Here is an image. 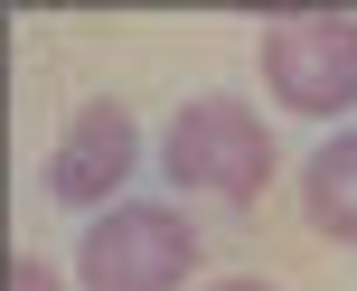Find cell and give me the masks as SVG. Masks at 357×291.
I'll return each instance as SVG.
<instances>
[{"mask_svg":"<svg viewBox=\"0 0 357 291\" xmlns=\"http://www.w3.org/2000/svg\"><path fill=\"white\" fill-rule=\"evenodd\" d=\"M160 169L188 198H216V207H254L273 188V123L235 94H188L160 132Z\"/></svg>","mask_w":357,"mask_h":291,"instance_id":"6da1fadb","label":"cell"},{"mask_svg":"<svg viewBox=\"0 0 357 291\" xmlns=\"http://www.w3.org/2000/svg\"><path fill=\"white\" fill-rule=\"evenodd\" d=\"M197 273V226L160 198H123L85 226L75 244V282L85 291H188Z\"/></svg>","mask_w":357,"mask_h":291,"instance_id":"7a4b0ae2","label":"cell"},{"mask_svg":"<svg viewBox=\"0 0 357 291\" xmlns=\"http://www.w3.org/2000/svg\"><path fill=\"white\" fill-rule=\"evenodd\" d=\"M254 66H264V94L282 113H301V123H339L357 104V19L348 10H310V19H273L264 47H254Z\"/></svg>","mask_w":357,"mask_h":291,"instance_id":"3957f363","label":"cell"},{"mask_svg":"<svg viewBox=\"0 0 357 291\" xmlns=\"http://www.w3.org/2000/svg\"><path fill=\"white\" fill-rule=\"evenodd\" d=\"M132 160H142V123H132V104L94 94V104H75L66 141H56L47 169H38V188H47L56 207H123Z\"/></svg>","mask_w":357,"mask_h":291,"instance_id":"277c9868","label":"cell"},{"mask_svg":"<svg viewBox=\"0 0 357 291\" xmlns=\"http://www.w3.org/2000/svg\"><path fill=\"white\" fill-rule=\"evenodd\" d=\"M301 217H310V235L357 254V132H329L301 160Z\"/></svg>","mask_w":357,"mask_h":291,"instance_id":"5b68a950","label":"cell"},{"mask_svg":"<svg viewBox=\"0 0 357 291\" xmlns=\"http://www.w3.org/2000/svg\"><path fill=\"white\" fill-rule=\"evenodd\" d=\"M10 291H66L47 254H10Z\"/></svg>","mask_w":357,"mask_h":291,"instance_id":"8992f818","label":"cell"},{"mask_svg":"<svg viewBox=\"0 0 357 291\" xmlns=\"http://www.w3.org/2000/svg\"><path fill=\"white\" fill-rule=\"evenodd\" d=\"M207 291H273L264 273H235V282H207Z\"/></svg>","mask_w":357,"mask_h":291,"instance_id":"52a82bcc","label":"cell"}]
</instances>
